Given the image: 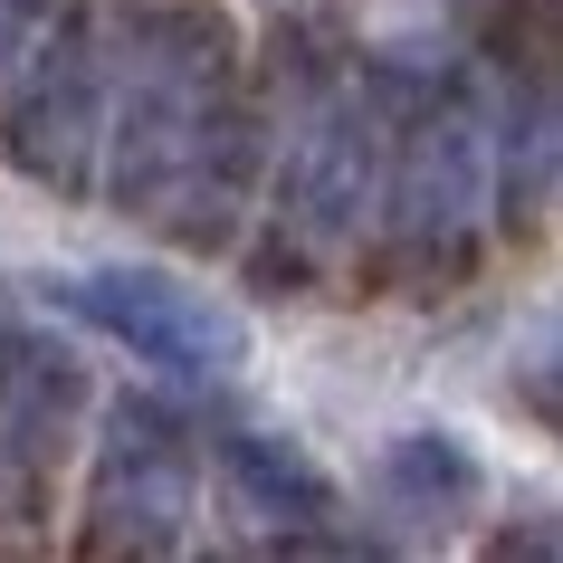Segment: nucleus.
<instances>
[{
	"instance_id": "1",
	"label": "nucleus",
	"mask_w": 563,
	"mask_h": 563,
	"mask_svg": "<svg viewBox=\"0 0 563 563\" xmlns=\"http://www.w3.org/2000/svg\"><path fill=\"white\" fill-rule=\"evenodd\" d=\"M48 297H58L67 316H87L96 334L134 344L144 363L191 373V383H220V373L249 363V316L220 306L210 287L163 277V267H87V277H58Z\"/></svg>"
},
{
	"instance_id": "2",
	"label": "nucleus",
	"mask_w": 563,
	"mask_h": 563,
	"mask_svg": "<svg viewBox=\"0 0 563 563\" xmlns=\"http://www.w3.org/2000/svg\"><path fill=\"white\" fill-rule=\"evenodd\" d=\"M87 516L106 544H181V516H191V440L163 401H115L106 411V440H96V487Z\"/></svg>"
},
{
	"instance_id": "3",
	"label": "nucleus",
	"mask_w": 563,
	"mask_h": 563,
	"mask_svg": "<svg viewBox=\"0 0 563 563\" xmlns=\"http://www.w3.org/2000/svg\"><path fill=\"white\" fill-rule=\"evenodd\" d=\"M0 144H10V163L30 181L87 191V163H96V144H106V58H96L87 30H58L30 58L10 115H0Z\"/></svg>"
},
{
	"instance_id": "4",
	"label": "nucleus",
	"mask_w": 563,
	"mask_h": 563,
	"mask_svg": "<svg viewBox=\"0 0 563 563\" xmlns=\"http://www.w3.org/2000/svg\"><path fill=\"white\" fill-rule=\"evenodd\" d=\"M487 210V124L477 106H430V115L401 134V173H391V230L401 239H459Z\"/></svg>"
},
{
	"instance_id": "5",
	"label": "nucleus",
	"mask_w": 563,
	"mask_h": 563,
	"mask_svg": "<svg viewBox=\"0 0 563 563\" xmlns=\"http://www.w3.org/2000/svg\"><path fill=\"white\" fill-rule=\"evenodd\" d=\"M77 411H87L77 354L48 344V334H0V440L20 449L30 468H48L77 440Z\"/></svg>"
},
{
	"instance_id": "6",
	"label": "nucleus",
	"mask_w": 563,
	"mask_h": 563,
	"mask_svg": "<svg viewBox=\"0 0 563 563\" xmlns=\"http://www.w3.org/2000/svg\"><path fill=\"white\" fill-rule=\"evenodd\" d=\"M287 191H297L306 230H354L363 220V191H373V124L354 115V106H325V115L297 134V173H287Z\"/></svg>"
},
{
	"instance_id": "7",
	"label": "nucleus",
	"mask_w": 563,
	"mask_h": 563,
	"mask_svg": "<svg viewBox=\"0 0 563 563\" xmlns=\"http://www.w3.org/2000/svg\"><path fill=\"white\" fill-rule=\"evenodd\" d=\"M220 468H230V487L258 516H277V526H325L334 516V477L306 459L297 440H277V430H230L220 440Z\"/></svg>"
},
{
	"instance_id": "8",
	"label": "nucleus",
	"mask_w": 563,
	"mask_h": 563,
	"mask_svg": "<svg viewBox=\"0 0 563 563\" xmlns=\"http://www.w3.org/2000/svg\"><path fill=\"white\" fill-rule=\"evenodd\" d=\"M477 459L468 440H449V430H401L383 449V506L391 516H411V526H449V516H468L477 506Z\"/></svg>"
},
{
	"instance_id": "9",
	"label": "nucleus",
	"mask_w": 563,
	"mask_h": 563,
	"mask_svg": "<svg viewBox=\"0 0 563 563\" xmlns=\"http://www.w3.org/2000/svg\"><path fill=\"white\" fill-rule=\"evenodd\" d=\"M10 30H20V10H10V0H0V67H10Z\"/></svg>"
}]
</instances>
